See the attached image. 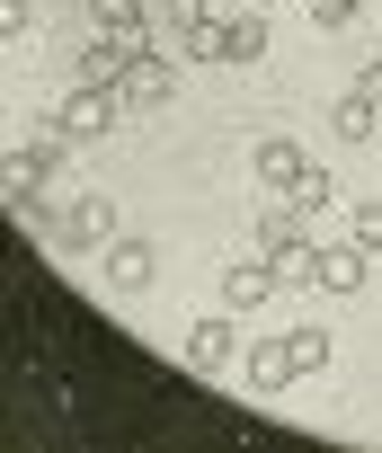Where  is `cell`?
Segmentation results:
<instances>
[{
    "instance_id": "2e32d148",
    "label": "cell",
    "mask_w": 382,
    "mask_h": 453,
    "mask_svg": "<svg viewBox=\"0 0 382 453\" xmlns=\"http://www.w3.org/2000/svg\"><path fill=\"white\" fill-rule=\"evenodd\" d=\"M285 338H294V365H302V373L329 365V329H285Z\"/></svg>"
},
{
    "instance_id": "ba28073f",
    "label": "cell",
    "mask_w": 382,
    "mask_h": 453,
    "mask_svg": "<svg viewBox=\"0 0 382 453\" xmlns=\"http://www.w3.org/2000/svg\"><path fill=\"white\" fill-rule=\"evenodd\" d=\"M302 169H311V160L294 151V134H267V142H258V187H276V196H285Z\"/></svg>"
},
{
    "instance_id": "9c48e42d",
    "label": "cell",
    "mask_w": 382,
    "mask_h": 453,
    "mask_svg": "<svg viewBox=\"0 0 382 453\" xmlns=\"http://www.w3.org/2000/svg\"><path fill=\"white\" fill-rule=\"evenodd\" d=\"M364 258H373V250H355V241H338V250H320V267H311V285H329V294H355V285H364Z\"/></svg>"
},
{
    "instance_id": "7a4b0ae2",
    "label": "cell",
    "mask_w": 382,
    "mask_h": 453,
    "mask_svg": "<svg viewBox=\"0 0 382 453\" xmlns=\"http://www.w3.org/2000/svg\"><path fill=\"white\" fill-rule=\"evenodd\" d=\"M276 294H285V276H276L267 250H249V258L223 267V311H258V303H276Z\"/></svg>"
},
{
    "instance_id": "3957f363",
    "label": "cell",
    "mask_w": 382,
    "mask_h": 453,
    "mask_svg": "<svg viewBox=\"0 0 382 453\" xmlns=\"http://www.w3.org/2000/svg\"><path fill=\"white\" fill-rule=\"evenodd\" d=\"M116 116H125V89H80V81H72V98H63V116H54V125H63L72 142H89V134H107Z\"/></svg>"
},
{
    "instance_id": "d6986e66",
    "label": "cell",
    "mask_w": 382,
    "mask_h": 453,
    "mask_svg": "<svg viewBox=\"0 0 382 453\" xmlns=\"http://www.w3.org/2000/svg\"><path fill=\"white\" fill-rule=\"evenodd\" d=\"M0 36H10V45L27 36V0H0Z\"/></svg>"
},
{
    "instance_id": "8992f818",
    "label": "cell",
    "mask_w": 382,
    "mask_h": 453,
    "mask_svg": "<svg viewBox=\"0 0 382 453\" xmlns=\"http://www.w3.org/2000/svg\"><path fill=\"white\" fill-rule=\"evenodd\" d=\"M241 373H249V391H285V382L302 373V365H294V338H267V347H249V365H241Z\"/></svg>"
},
{
    "instance_id": "30bf717a",
    "label": "cell",
    "mask_w": 382,
    "mask_h": 453,
    "mask_svg": "<svg viewBox=\"0 0 382 453\" xmlns=\"http://www.w3.org/2000/svg\"><path fill=\"white\" fill-rule=\"evenodd\" d=\"M169 89H178V72H169V63H160V54H142V63H134V72H125V107H160V98H169Z\"/></svg>"
},
{
    "instance_id": "e0dca14e",
    "label": "cell",
    "mask_w": 382,
    "mask_h": 453,
    "mask_svg": "<svg viewBox=\"0 0 382 453\" xmlns=\"http://www.w3.org/2000/svg\"><path fill=\"white\" fill-rule=\"evenodd\" d=\"M89 19L98 27H134V19H151V0H89Z\"/></svg>"
},
{
    "instance_id": "9a60e30c",
    "label": "cell",
    "mask_w": 382,
    "mask_h": 453,
    "mask_svg": "<svg viewBox=\"0 0 382 453\" xmlns=\"http://www.w3.org/2000/svg\"><path fill=\"white\" fill-rule=\"evenodd\" d=\"M285 196H294V204H302V213H320V204H329V196H338V187H329V169H302V178H294V187H285Z\"/></svg>"
},
{
    "instance_id": "6da1fadb",
    "label": "cell",
    "mask_w": 382,
    "mask_h": 453,
    "mask_svg": "<svg viewBox=\"0 0 382 453\" xmlns=\"http://www.w3.org/2000/svg\"><path fill=\"white\" fill-rule=\"evenodd\" d=\"M36 232H54L63 250H80V258H89V250H107V241H116V204H107V196H72V204L36 213Z\"/></svg>"
},
{
    "instance_id": "52a82bcc",
    "label": "cell",
    "mask_w": 382,
    "mask_h": 453,
    "mask_svg": "<svg viewBox=\"0 0 382 453\" xmlns=\"http://www.w3.org/2000/svg\"><path fill=\"white\" fill-rule=\"evenodd\" d=\"M125 72H134V54H125L116 36H98V45L80 54V89H125Z\"/></svg>"
},
{
    "instance_id": "5bb4252c",
    "label": "cell",
    "mask_w": 382,
    "mask_h": 453,
    "mask_svg": "<svg viewBox=\"0 0 382 453\" xmlns=\"http://www.w3.org/2000/svg\"><path fill=\"white\" fill-rule=\"evenodd\" d=\"M373 125H382V107H364V98L347 89V98H338V134H347V142H364Z\"/></svg>"
},
{
    "instance_id": "8fae6325",
    "label": "cell",
    "mask_w": 382,
    "mask_h": 453,
    "mask_svg": "<svg viewBox=\"0 0 382 453\" xmlns=\"http://www.w3.org/2000/svg\"><path fill=\"white\" fill-rule=\"evenodd\" d=\"M107 285H151V241H107Z\"/></svg>"
},
{
    "instance_id": "ffe728a7",
    "label": "cell",
    "mask_w": 382,
    "mask_h": 453,
    "mask_svg": "<svg viewBox=\"0 0 382 453\" xmlns=\"http://www.w3.org/2000/svg\"><path fill=\"white\" fill-rule=\"evenodd\" d=\"M355 98H364V107H382V63H364V81H355Z\"/></svg>"
},
{
    "instance_id": "44dd1931",
    "label": "cell",
    "mask_w": 382,
    "mask_h": 453,
    "mask_svg": "<svg viewBox=\"0 0 382 453\" xmlns=\"http://www.w3.org/2000/svg\"><path fill=\"white\" fill-rule=\"evenodd\" d=\"M196 10H223V0H196Z\"/></svg>"
},
{
    "instance_id": "ac0fdd59",
    "label": "cell",
    "mask_w": 382,
    "mask_h": 453,
    "mask_svg": "<svg viewBox=\"0 0 382 453\" xmlns=\"http://www.w3.org/2000/svg\"><path fill=\"white\" fill-rule=\"evenodd\" d=\"M355 10H364V0H311V19H320V27H355Z\"/></svg>"
},
{
    "instance_id": "4fadbf2b",
    "label": "cell",
    "mask_w": 382,
    "mask_h": 453,
    "mask_svg": "<svg viewBox=\"0 0 382 453\" xmlns=\"http://www.w3.org/2000/svg\"><path fill=\"white\" fill-rule=\"evenodd\" d=\"M267 54V19H232V54L223 63H258Z\"/></svg>"
},
{
    "instance_id": "7c38bea8",
    "label": "cell",
    "mask_w": 382,
    "mask_h": 453,
    "mask_svg": "<svg viewBox=\"0 0 382 453\" xmlns=\"http://www.w3.org/2000/svg\"><path fill=\"white\" fill-rule=\"evenodd\" d=\"M347 241H355V250H382V196H364V204L347 213Z\"/></svg>"
},
{
    "instance_id": "277c9868",
    "label": "cell",
    "mask_w": 382,
    "mask_h": 453,
    "mask_svg": "<svg viewBox=\"0 0 382 453\" xmlns=\"http://www.w3.org/2000/svg\"><path fill=\"white\" fill-rule=\"evenodd\" d=\"M302 241H311V213H302L294 196H276V204L258 213V250L276 258V250H302Z\"/></svg>"
},
{
    "instance_id": "5b68a950",
    "label": "cell",
    "mask_w": 382,
    "mask_h": 453,
    "mask_svg": "<svg viewBox=\"0 0 382 453\" xmlns=\"http://www.w3.org/2000/svg\"><path fill=\"white\" fill-rule=\"evenodd\" d=\"M232 320H241V311H223V320H196V329H187V347H178V356L196 365V373H223V356L241 347V338H232Z\"/></svg>"
}]
</instances>
